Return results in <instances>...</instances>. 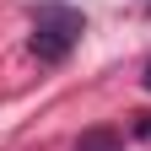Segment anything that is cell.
<instances>
[{"label":"cell","instance_id":"6da1fadb","mask_svg":"<svg viewBox=\"0 0 151 151\" xmlns=\"http://www.w3.org/2000/svg\"><path fill=\"white\" fill-rule=\"evenodd\" d=\"M81 32H86L81 11H70V6H38V16H32V54L43 65H60L65 54L81 43Z\"/></svg>","mask_w":151,"mask_h":151},{"label":"cell","instance_id":"3957f363","mask_svg":"<svg viewBox=\"0 0 151 151\" xmlns=\"http://www.w3.org/2000/svg\"><path fill=\"white\" fill-rule=\"evenodd\" d=\"M135 135H140V140H151V113H140V124H135Z\"/></svg>","mask_w":151,"mask_h":151},{"label":"cell","instance_id":"7a4b0ae2","mask_svg":"<svg viewBox=\"0 0 151 151\" xmlns=\"http://www.w3.org/2000/svg\"><path fill=\"white\" fill-rule=\"evenodd\" d=\"M119 146H124V135H119L113 124H103V129H86V135L76 140V151H119Z\"/></svg>","mask_w":151,"mask_h":151},{"label":"cell","instance_id":"277c9868","mask_svg":"<svg viewBox=\"0 0 151 151\" xmlns=\"http://www.w3.org/2000/svg\"><path fill=\"white\" fill-rule=\"evenodd\" d=\"M146 92H151V65H146Z\"/></svg>","mask_w":151,"mask_h":151}]
</instances>
